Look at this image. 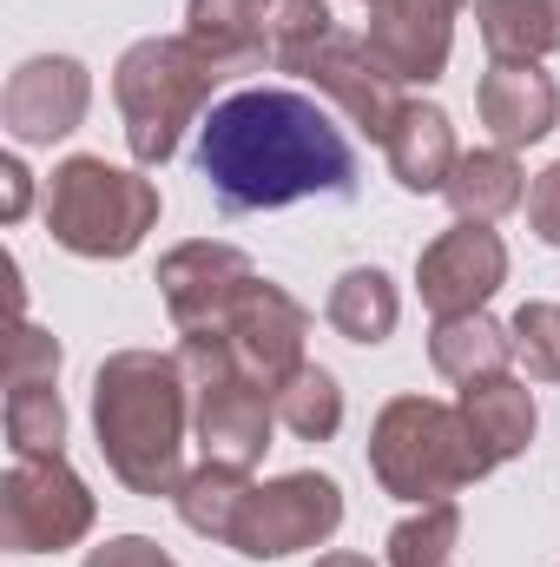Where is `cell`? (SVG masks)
I'll return each mask as SVG.
<instances>
[{
  "label": "cell",
  "mask_w": 560,
  "mask_h": 567,
  "mask_svg": "<svg viewBox=\"0 0 560 567\" xmlns=\"http://www.w3.org/2000/svg\"><path fill=\"white\" fill-rule=\"evenodd\" d=\"M198 172L225 212H278L297 198H350L356 158L330 113L290 86H245L198 126Z\"/></svg>",
  "instance_id": "cell-1"
},
{
  "label": "cell",
  "mask_w": 560,
  "mask_h": 567,
  "mask_svg": "<svg viewBox=\"0 0 560 567\" xmlns=\"http://www.w3.org/2000/svg\"><path fill=\"white\" fill-rule=\"evenodd\" d=\"M93 429L133 495H172L185 482V363L158 350H120L93 383Z\"/></svg>",
  "instance_id": "cell-2"
},
{
  "label": "cell",
  "mask_w": 560,
  "mask_h": 567,
  "mask_svg": "<svg viewBox=\"0 0 560 567\" xmlns=\"http://www.w3.org/2000/svg\"><path fill=\"white\" fill-rule=\"evenodd\" d=\"M370 468L390 495L403 502H448L455 488L481 482L495 468V455L481 449V435L468 429L462 403H428V396H396L383 416H376V442H370Z\"/></svg>",
  "instance_id": "cell-3"
},
{
  "label": "cell",
  "mask_w": 560,
  "mask_h": 567,
  "mask_svg": "<svg viewBox=\"0 0 560 567\" xmlns=\"http://www.w3.org/2000/svg\"><path fill=\"white\" fill-rule=\"evenodd\" d=\"M218 60L185 33V40H139L126 60H120V113H126V140L139 165H165L178 152V133L198 120V106L211 100L218 86Z\"/></svg>",
  "instance_id": "cell-4"
},
{
  "label": "cell",
  "mask_w": 560,
  "mask_h": 567,
  "mask_svg": "<svg viewBox=\"0 0 560 567\" xmlns=\"http://www.w3.org/2000/svg\"><path fill=\"white\" fill-rule=\"evenodd\" d=\"M158 218V192L139 172H120L106 158H66L46 185V225L80 258H126Z\"/></svg>",
  "instance_id": "cell-5"
},
{
  "label": "cell",
  "mask_w": 560,
  "mask_h": 567,
  "mask_svg": "<svg viewBox=\"0 0 560 567\" xmlns=\"http://www.w3.org/2000/svg\"><path fill=\"white\" fill-rule=\"evenodd\" d=\"M323 33H330L323 0H191V40L225 73H251L265 60L290 66Z\"/></svg>",
  "instance_id": "cell-6"
},
{
  "label": "cell",
  "mask_w": 560,
  "mask_h": 567,
  "mask_svg": "<svg viewBox=\"0 0 560 567\" xmlns=\"http://www.w3.org/2000/svg\"><path fill=\"white\" fill-rule=\"evenodd\" d=\"M86 528H93V495L60 455L13 462V475L0 488V535H7V548L53 555V548H73Z\"/></svg>",
  "instance_id": "cell-7"
},
{
  "label": "cell",
  "mask_w": 560,
  "mask_h": 567,
  "mask_svg": "<svg viewBox=\"0 0 560 567\" xmlns=\"http://www.w3.org/2000/svg\"><path fill=\"white\" fill-rule=\"evenodd\" d=\"M336 522H343V495H336L330 475H283L271 488H251L245 495L238 528H231V548L251 555V561H278V555L330 542Z\"/></svg>",
  "instance_id": "cell-8"
},
{
  "label": "cell",
  "mask_w": 560,
  "mask_h": 567,
  "mask_svg": "<svg viewBox=\"0 0 560 567\" xmlns=\"http://www.w3.org/2000/svg\"><path fill=\"white\" fill-rule=\"evenodd\" d=\"M303 330H310V317L283 297L278 284L251 278V284H245V297L225 310V323H218V330H205V337H218V343L231 350L238 377H251L258 390H271V396H278L283 383L303 370Z\"/></svg>",
  "instance_id": "cell-9"
},
{
  "label": "cell",
  "mask_w": 560,
  "mask_h": 567,
  "mask_svg": "<svg viewBox=\"0 0 560 567\" xmlns=\"http://www.w3.org/2000/svg\"><path fill=\"white\" fill-rule=\"evenodd\" d=\"M290 73L317 80V86H323V93H330V100L370 133V140H383V145H390V133H396L403 113H409L403 93H396L403 80L370 53V40H350V33H336V27H330L323 40H310V47L290 60Z\"/></svg>",
  "instance_id": "cell-10"
},
{
  "label": "cell",
  "mask_w": 560,
  "mask_h": 567,
  "mask_svg": "<svg viewBox=\"0 0 560 567\" xmlns=\"http://www.w3.org/2000/svg\"><path fill=\"white\" fill-rule=\"evenodd\" d=\"M508 278V251H501V238L488 231V225H455V231H442L428 251H422L416 265V284H422V303L435 310V317H475L488 297H495V284Z\"/></svg>",
  "instance_id": "cell-11"
},
{
  "label": "cell",
  "mask_w": 560,
  "mask_h": 567,
  "mask_svg": "<svg viewBox=\"0 0 560 567\" xmlns=\"http://www.w3.org/2000/svg\"><path fill=\"white\" fill-rule=\"evenodd\" d=\"M258 278L245 251L231 245H178L165 265H158V290L172 303V323L185 337H205L225 323V310L245 297V284Z\"/></svg>",
  "instance_id": "cell-12"
},
{
  "label": "cell",
  "mask_w": 560,
  "mask_h": 567,
  "mask_svg": "<svg viewBox=\"0 0 560 567\" xmlns=\"http://www.w3.org/2000/svg\"><path fill=\"white\" fill-rule=\"evenodd\" d=\"M455 7L462 0H376V13H370V53L396 80H435L448 66Z\"/></svg>",
  "instance_id": "cell-13"
},
{
  "label": "cell",
  "mask_w": 560,
  "mask_h": 567,
  "mask_svg": "<svg viewBox=\"0 0 560 567\" xmlns=\"http://www.w3.org/2000/svg\"><path fill=\"white\" fill-rule=\"evenodd\" d=\"M86 100H93V86H86L80 60H27L7 80V126L27 145L66 140L86 120Z\"/></svg>",
  "instance_id": "cell-14"
},
{
  "label": "cell",
  "mask_w": 560,
  "mask_h": 567,
  "mask_svg": "<svg viewBox=\"0 0 560 567\" xmlns=\"http://www.w3.org/2000/svg\"><path fill=\"white\" fill-rule=\"evenodd\" d=\"M271 403L251 377H211L198 383V435H205V462H231V468H251L265 449H271Z\"/></svg>",
  "instance_id": "cell-15"
},
{
  "label": "cell",
  "mask_w": 560,
  "mask_h": 567,
  "mask_svg": "<svg viewBox=\"0 0 560 567\" xmlns=\"http://www.w3.org/2000/svg\"><path fill=\"white\" fill-rule=\"evenodd\" d=\"M475 106H481V126H488L501 145L548 140L554 120H560L554 80H548L535 60H495L488 80H481V93H475Z\"/></svg>",
  "instance_id": "cell-16"
},
{
  "label": "cell",
  "mask_w": 560,
  "mask_h": 567,
  "mask_svg": "<svg viewBox=\"0 0 560 567\" xmlns=\"http://www.w3.org/2000/svg\"><path fill=\"white\" fill-rule=\"evenodd\" d=\"M442 192H448V205H455L468 225H495L501 212H515V205L528 198L521 165H515V152H508V145H495V152H462Z\"/></svg>",
  "instance_id": "cell-17"
},
{
  "label": "cell",
  "mask_w": 560,
  "mask_h": 567,
  "mask_svg": "<svg viewBox=\"0 0 560 567\" xmlns=\"http://www.w3.org/2000/svg\"><path fill=\"white\" fill-rule=\"evenodd\" d=\"M455 126L442 106H409L403 126L390 133V172L409 185V192H442L448 172H455Z\"/></svg>",
  "instance_id": "cell-18"
},
{
  "label": "cell",
  "mask_w": 560,
  "mask_h": 567,
  "mask_svg": "<svg viewBox=\"0 0 560 567\" xmlns=\"http://www.w3.org/2000/svg\"><path fill=\"white\" fill-rule=\"evenodd\" d=\"M428 357H435V370L442 377H455V383H481V377H501L508 370V357H515V337L495 323V317H442L435 323V337H428Z\"/></svg>",
  "instance_id": "cell-19"
},
{
  "label": "cell",
  "mask_w": 560,
  "mask_h": 567,
  "mask_svg": "<svg viewBox=\"0 0 560 567\" xmlns=\"http://www.w3.org/2000/svg\"><path fill=\"white\" fill-rule=\"evenodd\" d=\"M462 416H468V429L481 435V449L495 462H508L535 435V396L521 383H508V377H481V383L462 390Z\"/></svg>",
  "instance_id": "cell-20"
},
{
  "label": "cell",
  "mask_w": 560,
  "mask_h": 567,
  "mask_svg": "<svg viewBox=\"0 0 560 567\" xmlns=\"http://www.w3.org/2000/svg\"><path fill=\"white\" fill-rule=\"evenodd\" d=\"M495 60H541L560 47V0H475Z\"/></svg>",
  "instance_id": "cell-21"
},
{
  "label": "cell",
  "mask_w": 560,
  "mask_h": 567,
  "mask_svg": "<svg viewBox=\"0 0 560 567\" xmlns=\"http://www.w3.org/2000/svg\"><path fill=\"white\" fill-rule=\"evenodd\" d=\"M245 495H251L245 468H231V462H205L198 475H185V482H178V515H185V528H191V535L231 542Z\"/></svg>",
  "instance_id": "cell-22"
},
{
  "label": "cell",
  "mask_w": 560,
  "mask_h": 567,
  "mask_svg": "<svg viewBox=\"0 0 560 567\" xmlns=\"http://www.w3.org/2000/svg\"><path fill=\"white\" fill-rule=\"evenodd\" d=\"M396 284L383 278V271H350V278H336L330 290V323L350 337V343H383L390 330H396Z\"/></svg>",
  "instance_id": "cell-23"
},
{
  "label": "cell",
  "mask_w": 560,
  "mask_h": 567,
  "mask_svg": "<svg viewBox=\"0 0 560 567\" xmlns=\"http://www.w3.org/2000/svg\"><path fill=\"white\" fill-rule=\"evenodd\" d=\"M271 410H278V423L290 429L297 442H330L336 423H343V390H336L330 370H310V363H303L278 396H271Z\"/></svg>",
  "instance_id": "cell-24"
},
{
  "label": "cell",
  "mask_w": 560,
  "mask_h": 567,
  "mask_svg": "<svg viewBox=\"0 0 560 567\" xmlns=\"http://www.w3.org/2000/svg\"><path fill=\"white\" fill-rule=\"evenodd\" d=\"M7 442L20 462H46L66 442V416L53 383H7Z\"/></svg>",
  "instance_id": "cell-25"
},
{
  "label": "cell",
  "mask_w": 560,
  "mask_h": 567,
  "mask_svg": "<svg viewBox=\"0 0 560 567\" xmlns=\"http://www.w3.org/2000/svg\"><path fill=\"white\" fill-rule=\"evenodd\" d=\"M455 542H462V508L435 502L390 535V567H455Z\"/></svg>",
  "instance_id": "cell-26"
},
{
  "label": "cell",
  "mask_w": 560,
  "mask_h": 567,
  "mask_svg": "<svg viewBox=\"0 0 560 567\" xmlns=\"http://www.w3.org/2000/svg\"><path fill=\"white\" fill-rule=\"evenodd\" d=\"M515 350H521L528 377L560 383V303H521V317H515Z\"/></svg>",
  "instance_id": "cell-27"
},
{
  "label": "cell",
  "mask_w": 560,
  "mask_h": 567,
  "mask_svg": "<svg viewBox=\"0 0 560 567\" xmlns=\"http://www.w3.org/2000/svg\"><path fill=\"white\" fill-rule=\"evenodd\" d=\"M60 377V343L40 337L33 323L13 330V363H7V383H53Z\"/></svg>",
  "instance_id": "cell-28"
},
{
  "label": "cell",
  "mask_w": 560,
  "mask_h": 567,
  "mask_svg": "<svg viewBox=\"0 0 560 567\" xmlns=\"http://www.w3.org/2000/svg\"><path fill=\"white\" fill-rule=\"evenodd\" d=\"M528 218H535V231H541L548 245H560V158L535 178V192H528Z\"/></svg>",
  "instance_id": "cell-29"
},
{
  "label": "cell",
  "mask_w": 560,
  "mask_h": 567,
  "mask_svg": "<svg viewBox=\"0 0 560 567\" xmlns=\"http://www.w3.org/2000/svg\"><path fill=\"white\" fill-rule=\"evenodd\" d=\"M86 567H172V561H165V555H158L152 542L126 535V542H106V548H100V555H93Z\"/></svg>",
  "instance_id": "cell-30"
},
{
  "label": "cell",
  "mask_w": 560,
  "mask_h": 567,
  "mask_svg": "<svg viewBox=\"0 0 560 567\" xmlns=\"http://www.w3.org/2000/svg\"><path fill=\"white\" fill-rule=\"evenodd\" d=\"M0 178H7V218H20V212H27V172L7 158V172H0Z\"/></svg>",
  "instance_id": "cell-31"
},
{
  "label": "cell",
  "mask_w": 560,
  "mask_h": 567,
  "mask_svg": "<svg viewBox=\"0 0 560 567\" xmlns=\"http://www.w3.org/2000/svg\"><path fill=\"white\" fill-rule=\"evenodd\" d=\"M317 567H370V561H363V555H323Z\"/></svg>",
  "instance_id": "cell-32"
},
{
  "label": "cell",
  "mask_w": 560,
  "mask_h": 567,
  "mask_svg": "<svg viewBox=\"0 0 560 567\" xmlns=\"http://www.w3.org/2000/svg\"><path fill=\"white\" fill-rule=\"evenodd\" d=\"M370 7H376V0H370Z\"/></svg>",
  "instance_id": "cell-33"
}]
</instances>
